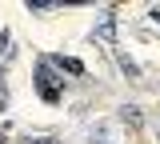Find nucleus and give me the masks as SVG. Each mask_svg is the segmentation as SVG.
I'll return each instance as SVG.
<instances>
[{
    "mask_svg": "<svg viewBox=\"0 0 160 144\" xmlns=\"http://www.w3.org/2000/svg\"><path fill=\"white\" fill-rule=\"evenodd\" d=\"M32 80H36L40 100H44V104H60V100H64V80H60V76H56V72H52L44 60L32 64Z\"/></svg>",
    "mask_w": 160,
    "mask_h": 144,
    "instance_id": "nucleus-1",
    "label": "nucleus"
},
{
    "mask_svg": "<svg viewBox=\"0 0 160 144\" xmlns=\"http://www.w3.org/2000/svg\"><path fill=\"white\" fill-rule=\"evenodd\" d=\"M120 72H124V76H140V64H132L128 56H120Z\"/></svg>",
    "mask_w": 160,
    "mask_h": 144,
    "instance_id": "nucleus-4",
    "label": "nucleus"
},
{
    "mask_svg": "<svg viewBox=\"0 0 160 144\" xmlns=\"http://www.w3.org/2000/svg\"><path fill=\"white\" fill-rule=\"evenodd\" d=\"M20 144H60V140H56V136H24Z\"/></svg>",
    "mask_w": 160,
    "mask_h": 144,
    "instance_id": "nucleus-5",
    "label": "nucleus"
},
{
    "mask_svg": "<svg viewBox=\"0 0 160 144\" xmlns=\"http://www.w3.org/2000/svg\"><path fill=\"white\" fill-rule=\"evenodd\" d=\"M8 48H12V36H8V32H0V56H8Z\"/></svg>",
    "mask_w": 160,
    "mask_h": 144,
    "instance_id": "nucleus-7",
    "label": "nucleus"
},
{
    "mask_svg": "<svg viewBox=\"0 0 160 144\" xmlns=\"http://www.w3.org/2000/svg\"><path fill=\"white\" fill-rule=\"evenodd\" d=\"M96 36H100V40H116V20H112V16H104L100 28H96Z\"/></svg>",
    "mask_w": 160,
    "mask_h": 144,
    "instance_id": "nucleus-3",
    "label": "nucleus"
},
{
    "mask_svg": "<svg viewBox=\"0 0 160 144\" xmlns=\"http://www.w3.org/2000/svg\"><path fill=\"white\" fill-rule=\"evenodd\" d=\"M40 60L48 64V68H60V72H68V76H84V64L76 56H40Z\"/></svg>",
    "mask_w": 160,
    "mask_h": 144,
    "instance_id": "nucleus-2",
    "label": "nucleus"
},
{
    "mask_svg": "<svg viewBox=\"0 0 160 144\" xmlns=\"http://www.w3.org/2000/svg\"><path fill=\"white\" fill-rule=\"evenodd\" d=\"M120 116H124V120L132 124V128H136V124H140V112H136V108H124V112H120Z\"/></svg>",
    "mask_w": 160,
    "mask_h": 144,
    "instance_id": "nucleus-6",
    "label": "nucleus"
},
{
    "mask_svg": "<svg viewBox=\"0 0 160 144\" xmlns=\"http://www.w3.org/2000/svg\"><path fill=\"white\" fill-rule=\"evenodd\" d=\"M8 100V80H4V72H0V104Z\"/></svg>",
    "mask_w": 160,
    "mask_h": 144,
    "instance_id": "nucleus-8",
    "label": "nucleus"
}]
</instances>
